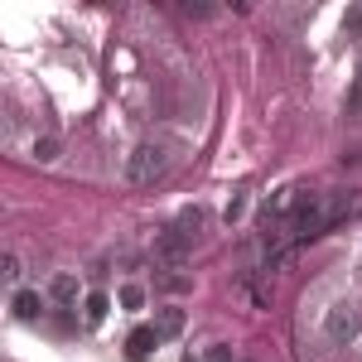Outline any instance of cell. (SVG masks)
<instances>
[{"mask_svg": "<svg viewBox=\"0 0 362 362\" xmlns=\"http://www.w3.org/2000/svg\"><path fill=\"white\" fill-rule=\"evenodd\" d=\"M165 169H169L165 145H136V150L126 155V179H131V184H155Z\"/></svg>", "mask_w": 362, "mask_h": 362, "instance_id": "obj_1", "label": "cell"}, {"mask_svg": "<svg viewBox=\"0 0 362 362\" xmlns=\"http://www.w3.org/2000/svg\"><path fill=\"white\" fill-rule=\"evenodd\" d=\"M358 324H362V314L353 300H338L334 309H329V319H324V329H329V338L334 343H348V338L358 334Z\"/></svg>", "mask_w": 362, "mask_h": 362, "instance_id": "obj_2", "label": "cell"}, {"mask_svg": "<svg viewBox=\"0 0 362 362\" xmlns=\"http://www.w3.org/2000/svg\"><path fill=\"white\" fill-rule=\"evenodd\" d=\"M189 242H194L189 232H179V227H165V232L155 237V251H160L165 261H184V251H189Z\"/></svg>", "mask_w": 362, "mask_h": 362, "instance_id": "obj_3", "label": "cell"}, {"mask_svg": "<svg viewBox=\"0 0 362 362\" xmlns=\"http://www.w3.org/2000/svg\"><path fill=\"white\" fill-rule=\"evenodd\" d=\"M10 309H15V319H25V324H34V319L44 314V295H39V290H15V300H10Z\"/></svg>", "mask_w": 362, "mask_h": 362, "instance_id": "obj_4", "label": "cell"}, {"mask_svg": "<svg viewBox=\"0 0 362 362\" xmlns=\"http://www.w3.org/2000/svg\"><path fill=\"white\" fill-rule=\"evenodd\" d=\"M155 348H160V334H155V329H136V334L126 338V353H131L136 362H145Z\"/></svg>", "mask_w": 362, "mask_h": 362, "instance_id": "obj_5", "label": "cell"}, {"mask_svg": "<svg viewBox=\"0 0 362 362\" xmlns=\"http://www.w3.org/2000/svg\"><path fill=\"white\" fill-rule=\"evenodd\" d=\"M107 309H112V300H107L102 290H92V295L83 300V319H87V324H102V319H107Z\"/></svg>", "mask_w": 362, "mask_h": 362, "instance_id": "obj_6", "label": "cell"}, {"mask_svg": "<svg viewBox=\"0 0 362 362\" xmlns=\"http://www.w3.org/2000/svg\"><path fill=\"white\" fill-rule=\"evenodd\" d=\"M179 329H184V309H165V314L155 319V334L160 338H174Z\"/></svg>", "mask_w": 362, "mask_h": 362, "instance_id": "obj_7", "label": "cell"}, {"mask_svg": "<svg viewBox=\"0 0 362 362\" xmlns=\"http://www.w3.org/2000/svg\"><path fill=\"white\" fill-rule=\"evenodd\" d=\"M174 227H179V232H189V237H194L198 227H203V208H184V213H179V223H174Z\"/></svg>", "mask_w": 362, "mask_h": 362, "instance_id": "obj_8", "label": "cell"}, {"mask_svg": "<svg viewBox=\"0 0 362 362\" xmlns=\"http://www.w3.org/2000/svg\"><path fill=\"white\" fill-rule=\"evenodd\" d=\"M73 295H78V280H73V276H54V300H63V305H68Z\"/></svg>", "mask_w": 362, "mask_h": 362, "instance_id": "obj_9", "label": "cell"}, {"mask_svg": "<svg viewBox=\"0 0 362 362\" xmlns=\"http://www.w3.org/2000/svg\"><path fill=\"white\" fill-rule=\"evenodd\" d=\"M121 305H126V309H140V305H145V290H140V285H126V290H121Z\"/></svg>", "mask_w": 362, "mask_h": 362, "instance_id": "obj_10", "label": "cell"}, {"mask_svg": "<svg viewBox=\"0 0 362 362\" xmlns=\"http://www.w3.org/2000/svg\"><path fill=\"white\" fill-rule=\"evenodd\" d=\"M343 29H348V39H362V5H358V10H348Z\"/></svg>", "mask_w": 362, "mask_h": 362, "instance_id": "obj_11", "label": "cell"}, {"mask_svg": "<svg viewBox=\"0 0 362 362\" xmlns=\"http://www.w3.org/2000/svg\"><path fill=\"white\" fill-rule=\"evenodd\" d=\"M34 155H39V160H54V155H58V140H49V136L34 140Z\"/></svg>", "mask_w": 362, "mask_h": 362, "instance_id": "obj_12", "label": "cell"}, {"mask_svg": "<svg viewBox=\"0 0 362 362\" xmlns=\"http://www.w3.org/2000/svg\"><path fill=\"white\" fill-rule=\"evenodd\" d=\"M20 276H25V266H20L15 256H5V280H10V285H20Z\"/></svg>", "mask_w": 362, "mask_h": 362, "instance_id": "obj_13", "label": "cell"}, {"mask_svg": "<svg viewBox=\"0 0 362 362\" xmlns=\"http://www.w3.org/2000/svg\"><path fill=\"white\" fill-rule=\"evenodd\" d=\"M242 213H247V198L237 194V198H232V203H227V223H237V218H242Z\"/></svg>", "mask_w": 362, "mask_h": 362, "instance_id": "obj_14", "label": "cell"}, {"mask_svg": "<svg viewBox=\"0 0 362 362\" xmlns=\"http://www.w3.org/2000/svg\"><path fill=\"white\" fill-rule=\"evenodd\" d=\"M208 362H232V348H227V343H213V348H208Z\"/></svg>", "mask_w": 362, "mask_h": 362, "instance_id": "obj_15", "label": "cell"}, {"mask_svg": "<svg viewBox=\"0 0 362 362\" xmlns=\"http://www.w3.org/2000/svg\"><path fill=\"white\" fill-rule=\"evenodd\" d=\"M160 290H189V280L184 276H160Z\"/></svg>", "mask_w": 362, "mask_h": 362, "instance_id": "obj_16", "label": "cell"}, {"mask_svg": "<svg viewBox=\"0 0 362 362\" xmlns=\"http://www.w3.org/2000/svg\"><path fill=\"white\" fill-rule=\"evenodd\" d=\"M358 92H362V63H358Z\"/></svg>", "mask_w": 362, "mask_h": 362, "instance_id": "obj_17", "label": "cell"}, {"mask_svg": "<svg viewBox=\"0 0 362 362\" xmlns=\"http://www.w3.org/2000/svg\"><path fill=\"white\" fill-rule=\"evenodd\" d=\"M184 362H194V358H184Z\"/></svg>", "mask_w": 362, "mask_h": 362, "instance_id": "obj_18", "label": "cell"}]
</instances>
